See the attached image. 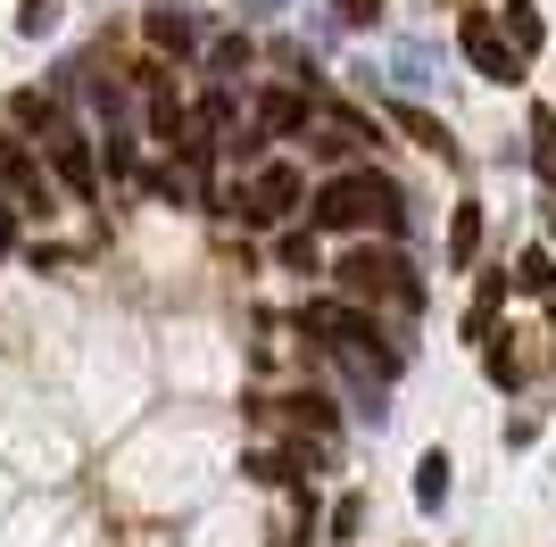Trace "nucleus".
<instances>
[{"label":"nucleus","mask_w":556,"mask_h":547,"mask_svg":"<svg viewBox=\"0 0 556 547\" xmlns=\"http://www.w3.org/2000/svg\"><path fill=\"white\" fill-rule=\"evenodd\" d=\"M307 207H316V232H357V225H374V232H399L407 225V191H399L391 175H332V182H316L307 191Z\"/></svg>","instance_id":"obj_1"},{"label":"nucleus","mask_w":556,"mask_h":547,"mask_svg":"<svg viewBox=\"0 0 556 547\" xmlns=\"http://www.w3.org/2000/svg\"><path fill=\"white\" fill-rule=\"evenodd\" d=\"M332 282H341V298L349 307H424V282L407 274V257L399 250H349L341 266H332Z\"/></svg>","instance_id":"obj_2"},{"label":"nucleus","mask_w":556,"mask_h":547,"mask_svg":"<svg viewBox=\"0 0 556 547\" xmlns=\"http://www.w3.org/2000/svg\"><path fill=\"white\" fill-rule=\"evenodd\" d=\"M300 200H307L300 166H282V158H275V166H257V175L241 182V191H232V216L266 232V225H282V216H291V207H300Z\"/></svg>","instance_id":"obj_3"},{"label":"nucleus","mask_w":556,"mask_h":547,"mask_svg":"<svg viewBox=\"0 0 556 547\" xmlns=\"http://www.w3.org/2000/svg\"><path fill=\"white\" fill-rule=\"evenodd\" d=\"M457 50H465V67L490 75V84H523V59L507 50V34H498L490 9H465V17H457Z\"/></svg>","instance_id":"obj_4"},{"label":"nucleus","mask_w":556,"mask_h":547,"mask_svg":"<svg viewBox=\"0 0 556 547\" xmlns=\"http://www.w3.org/2000/svg\"><path fill=\"white\" fill-rule=\"evenodd\" d=\"M50 175L67 182L75 200H92V191H100V166H92V141H84V133H67V125H59V133H50Z\"/></svg>","instance_id":"obj_5"},{"label":"nucleus","mask_w":556,"mask_h":547,"mask_svg":"<svg viewBox=\"0 0 556 547\" xmlns=\"http://www.w3.org/2000/svg\"><path fill=\"white\" fill-rule=\"evenodd\" d=\"M300 332H316V341H374L366 307H349V298H316V307L300 316Z\"/></svg>","instance_id":"obj_6"},{"label":"nucleus","mask_w":556,"mask_h":547,"mask_svg":"<svg viewBox=\"0 0 556 547\" xmlns=\"http://www.w3.org/2000/svg\"><path fill=\"white\" fill-rule=\"evenodd\" d=\"M0 182H9V191H17V200L34 207V216H50V182L34 175V158L17 150V133H0Z\"/></svg>","instance_id":"obj_7"},{"label":"nucleus","mask_w":556,"mask_h":547,"mask_svg":"<svg viewBox=\"0 0 556 547\" xmlns=\"http://www.w3.org/2000/svg\"><path fill=\"white\" fill-rule=\"evenodd\" d=\"M498 34H507V50H515V59H532V50L548 42V17H540L532 0H507V9H498Z\"/></svg>","instance_id":"obj_8"},{"label":"nucleus","mask_w":556,"mask_h":547,"mask_svg":"<svg viewBox=\"0 0 556 547\" xmlns=\"http://www.w3.org/2000/svg\"><path fill=\"white\" fill-rule=\"evenodd\" d=\"M482 257V200H457V216H448V266H473Z\"/></svg>","instance_id":"obj_9"},{"label":"nucleus","mask_w":556,"mask_h":547,"mask_svg":"<svg viewBox=\"0 0 556 547\" xmlns=\"http://www.w3.org/2000/svg\"><path fill=\"white\" fill-rule=\"evenodd\" d=\"M300 125H307L300 91H266V100H257V133H300Z\"/></svg>","instance_id":"obj_10"},{"label":"nucleus","mask_w":556,"mask_h":547,"mask_svg":"<svg viewBox=\"0 0 556 547\" xmlns=\"http://www.w3.org/2000/svg\"><path fill=\"white\" fill-rule=\"evenodd\" d=\"M515 291L556 298V257H548V250H523V257H515Z\"/></svg>","instance_id":"obj_11"},{"label":"nucleus","mask_w":556,"mask_h":547,"mask_svg":"<svg viewBox=\"0 0 556 547\" xmlns=\"http://www.w3.org/2000/svg\"><path fill=\"white\" fill-rule=\"evenodd\" d=\"M399 125H407V133H416L424 150H432V158H457V141H448V125H441V116H424V109H399Z\"/></svg>","instance_id":"obj_12"},{"label":"nucleus","mask_w":556,"mask_h":547,"mask_svg":"<svg viewBox=\"0 0 556 547\" xmlns=\"http://www.w3.org/2000/svg\"><path fill=\"white\" fill-rule=\"evenodd\" d=\"M150 42H159V50H191L200 34H191V17H184V9H150Z\"/></svg>","instance_id":"obj_13"},{"label":"nucleus","mask_w":556,"mask_h":547,"mask_svg":"<svg viewBox=\"0 0 556 547\" xmlns=\"http://www.w3.org/2000/svg\"><path fill=\"white\" fill-rule=\"evenodd\" d=\"M9 125H50V133H59V109H50V91H9Z\"/></svg>","instance_id":"obj_14"},{"label":"nucleus","mask_w":556,"mask_h":547,"mask_svg":"<svg viewBox=\"0 0 556 547\" xmlns=\"http://www.w3.org/2000/svg\"><path fill=\"white\" fill-rule=\"evenodd\" d=\"M498 298H507V282H498V274H482V298H473V316H465V341H490V316H498Z\"/></svg>","instance_id":"obj_15"},{"label":"nucleus","mask_w":556,"mask_h":547,"mask_svg":"<svg viewBox=\"0 0 556 547\" xmlns=\"http://www.w3.org/2000/svg\"><path fill=\"white\" fill-rule=\"evenodd\" d=\"M250 481H307V473H300V456H282V448H250Z\"/></svg>","instance_id":"obj_16"},{"label":"nucleus","mask_w":556,"mask_h":547,"mask_svg":"<svg viewBox=\"0 0 556 547\" xmlns=\"http://www.w3.org/2000/svg\"><path fill=\"white\" fill-rule=\"evenodd\" d=\"M532 141H540V150H532V166H540V182H548V191H556V116H548V109H540V116H532Z\"/></svg>","instance_id":"obj_17"},{"label":"nucleus","mask_w":556,"mask_h":547,"mask_svg":"<svg viewBox=\"0 0 556 547\" xmlns=\"http://www.w3.org/2000/svg\"><path fill=\"white\" fill-rule=\"evenodd\" d=\"M416 498H424V506H441V498H448V456H441V448L416 465Z\"/></svg>","instance_id":"obj_18"},{"label":"nucleus","mask_w":556,"mask_h":547,"mask_svg":"<svg viewBox=\"0 0 556 547\" xmlns=\"http://www.w3.org/2000/svg\"><path fill=\"white\" fill-rule=\"evenodd\" d=\"M275 257H282L291 274H316V241H307V232H282V241H275Z\"/></svg>","instance_id":"obj_19"},{"label":"nucleus","mask_w":556,"mask_h":547,"mask_svg":"<svg viewBox=\"0 0 556 547\" xmlns=\"http://www.w3.org/2000/svg\"><path fill=\"white\" fill-rule=\"evenodd\" d=\"M59 25V0H17V34H50Z\"/></svg>","instance_id":"obj_20"},{"label":"nucleus","mask_w":556,"mask_h":547,"mask_svg":"<svg viewBox=\"0 0 556 547\" xmlns=\"http://www.w3.org/2000/svg\"><path fill=\"white\" fill-rule=\"evenodd\" d=\"M357 523H366V498H341V506H332V539H349Z\"/></svg>","instance_id":"obj_21"},{"label":"nucleus","mask_w":556,"mask_h":547,"mask_svg":"<svg viewBox=\"0 0 556 547\" xmlns=\"http://www.w3.org/2000/svg\"><path fill=\"white\" fill-rule=\"evenodd\" d=\"M341 17L349 25H374V17H382V0H341Z\"/></svg>","instance_id":"obj_22"},{"label":"nucleus","mask_w":556,"mask_h":547,"mask_svg":"<svg viewBox=\"0 0 556 547\" xmlns=\"http://www.w3.org/2000/svg\"><path fill=\"white\" fill-rule=\"evenodd\" d=\"M17 250V216H9V207H0V257Z\"/></svg>","instance_id":"obj_23"},{"label":"nucleus","mask_w":556,"mask_h":547,"mask_svg":"<svg viewBox=\"0 0 556 547\" xmlns=\"http://www.w3.org/2000/svg\"><path fill=\"white\" fill-rule=\"evenodd\" d=\"M548 323H556V298H548Z\"/></svg>","instance_id":"obj_24"}]
</instances>
